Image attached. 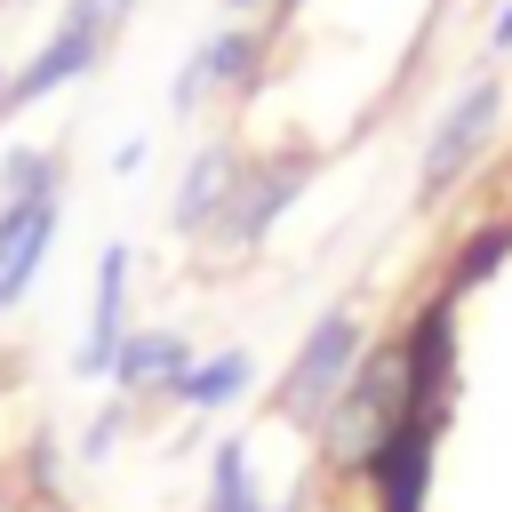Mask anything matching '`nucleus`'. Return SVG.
<instances>
[{"mask_svg":"<svg viewBox=\"0 0 512 512\" xmlns=\"http://www.w3.org/2000/svg\"><path fill=\"white\" fill-rule=\"evenodd\" d=\"M488 48H496V56H512V0L496 8V24H488Z\"/></svg>","mask_w":512,"mask_h":512,"instance_id":"15","label":"nucleus"},{"mask_svg":"<svg viewBox=\"0 0 512 512\" xmlns=\"http://www.w3.org/2000/svg\"><path fill=\"white\" fill-rule=\"evenodd\" d=\"M248 376H256V360H248V352H208V360H192V368H184L176 400H184V408H224V400H240V392H248Z\"/></svg>","mask_w":512,"mask_h":512,"instance_id":"11","label":"nucleus"},{"mask_svg":"<svg viewBox=\"0 0 512 512\" xmlns=\"http://www.w3.org/2000/svg\"><path fill=\"white\" fill-rule=\"evenodd\" d=\"M56 200V152H8L0 160V208H32Z\"/></svg>","mask_w":512,"mask_h":512,"instance_id":"13","label":"nucleus"},{"mask_svg":"<svg viewBox=\"0 0 512 512\" xmlns=\"http://www.w3.org/2000/svg\"><path fill=\"white\" fill-rule=\"evenodd\" d=\"M256 64H264V32H248V24H224V32H208L192 56H184V72H176V112H192L200 96H232V88H248L256 80Z\"/></svg>","mask_w":512,"mask_h":512,"instance_id":"6","label":"nucleus"},{"mask_svg":"<svg viewBox=\"0 0 512 512\" xmlns=\"http://www.w3.org/2000/svg\"><path fill=\"white\" fill-rule=\"evenodd\" d=\"M96 8H104V32H120V16H128L136 0H96Z\"/></svg>","mask_w":512,"mask_h":512,"instance_id":"16","label":"nucleus"},{"mask_svg":"<svg viewBox=\"0 0 512 512\" xmlns=\"http://www.w3.org/2000/svg\"><path fill=\"white\" fill-rule=\"evenodd\" d=\"M264 512H296V504H264Z\"/></svg>","mask_w":512,"mask_h":512,"instance_id":"19","label":"nucleus"},{"mask_svg":"<svg viewBox=\"0 0 512 512\" xmlns=\"http://www.w3.org/2000/svg\"><path fill=\"white\" fill-rule=\"evenodd\" d=\"M120 336H128V248L112 240V248H104V272H96L88 336H80V352H72V376H112V360H120Z\"/></svg>","mask_w":512,"mask_h":512,"instance_id":"7","label":"nucleus"},{"mask_svg":"<svg viewBox=\"0 0 512 512\" xmlns=\"http://www.w3.org/2000/svg\"><path fill=\"white\" fill-rule=\"evenodd\" d=\"M360 352H368V336H360V312H352V304L320 312V320H312V336L296 344V360H288L280 392H272V400H280V416H296V424H320V416H328V400L352 384Z\"/></svg>","mask_w":512,"mask_h":512,"instance_id":"2","label":"nucleus"},{"mask_svg":"<svg viewBox=\"0 0 512 512\" xmlns=\"http://www.w3.org/2000/svg\"><path fill=\"white\" fill-rule=\"evenodd\" d=\"M288 8H304V0H272V16H288Z\"/></svg>","mask_w":512,"mask_h":512,"instance_id":"18","label":"nucleus"},{"mask_svg":"<svg viewBox=\"0 0 512 512\" xmlns=\"http://www.w3.org/2000/svg\"><path fill=\"white\" fill-rule=\"evenodd\" d=\"M496 120H504V88H496V80H472V88L440 112V128H432V144H424L416 200H440L448 184H464V168L480 160V144L496 136Z\"/></svg>","mask_w":512,"mask_h":512,"instance_id":"3","label":"nucleus"},{"mask_svg":"<svg viewBox=\"0 0 512 512\" xmlns=\"http://www.w3.org/2000/svg\"><path fill=\"white\" fill-rule=\"evenodd\" d=\"M0 96H8V72H0Z\"/></svg>","mask_w":512,"mask_h":512,"instance_id":"20","label":"nucleus"},{"mask_svg":"<svg viewBox=\"0 0 512 512\" xmlns=\"http://www.w3.org/2000/svg\"><path fill=\"white\" fill-rule=\"evenodd\" d=\"M504 256H512V232H504V224H488V232H472V248L456 256V288H472V280H488V272H496Z\"/></svg>","mask_w":512,"mask_h":512,"instance_id":"14","label":"nucleus"},{"mask_svg":"<svg viewBox=\"0 0 512 512\" xmlns=\"http://www.w3.org/2000/svg\"><path fill=\"white\" fill-rule=\"evenodd\" d=\"M232 184H240V152H232V144H208V152L184 168V184H176V232H184V240H208V224L224 216Z\"/></svg>","mask_w":512,"mask_h":512,"instance_id":"9","label":"nucleus"},{"mask_svg":"<svg viewBox=\"0 0 512 512\" xmlns=\"http://www.w3.org/2000/svg\"><path fill=\"white\" fill-rule=\"evenodd\" d=\"M208 512H264L256 480H248V440H224L208 456Z\"/></svg>","mask_w":512,"mask_h":512,"instance_id":"12","label":"nucleus"},{"mask_svg":"<svg viewBox=\"0 0 512 512\" xmlns=\"http://www.w3.org/2000/svg\"><path fill=\"white\" fill-rule=\"evenodd\" d=\"M104 40H112V32H104V24L88 16V8H64V24H56V40H48L40 56H24V64L8 72V96H0V120H8V112H24V104H40V96H56L64 80H80V72H88V64L104 56Z\"/></svg>","mask_w":512,"mask_h":512,"instance_id":"4","label":"nucleus"},{"mask_svg":"<svg viewBox=\"0 0 512 512\" xmlns=\"http://www.w3.org/2000/svg\"><path fill=\"white\" fill-rule=\"evenodd\" d=\"M416 416V384H408V352L400 344H384V352H360V368H352V384L328 400V416H320V456L336 464V472H368L384 448H392V432Z\"/></svg>","mask_w":512,"mask_h":512,"instance_id":"1","label":"nucleus"},{"mask_svg":"<svg viewBox=\"0 0 512 512\" xmlns=\"http://www.w3.org/2000/svg\"><path fill=\"white\" fill-rule=\"evenodd\" d=\"M304 176H312V160H264V168H240V184H232L224 216L208 224V240H216V248H256V240L272 232V216L304 192Z\"/></svg>","mask_w":512,"mask_h":512,"instance_id":"5","label":"nucleus"},{"mask_svg":"<svg viewBox=\"0 0 512 512\" xmlns=\"http://www.w3.org/2000/svg\"><path fill=\"white\" fill-rule=\"evenodd\" d=\"M48 240H56V200L0 208V304H16L32 288V272L48 264Z\"/></svg>","mask_w":512,"mask_h":512,"instance_id":"8","label":"nucleus"},{"mask_svg":"<svg viewBox=\"0 0 512 512\" xmlns=\"http://www.w3.org/2000/svg\"><path fill=\"white\" fill-rule=\"evenodd\" d=\"M224 8H232V16H248V8H264V0H224Z\"/></svg>","mask_w":512,"mask_h":512,"instance_id":"17","label":"nucleus"},{"mask_svg":"<svg viewBox=\"0 0 512 512\" xmlns=\"http://www.w3.org/2000/svg\"><path fill=\"white\" fill-rule=\"evenodd\" d=\"M184 368H192V344H184L176 328H136V336H120L112 384H120V392H176Z\"/></svg>","mask_w":512,"mask_h":512,"instance_id":"10","label":"nucleus"}]
</instances>
